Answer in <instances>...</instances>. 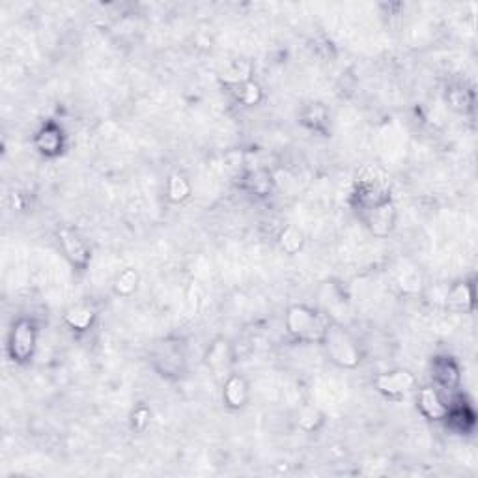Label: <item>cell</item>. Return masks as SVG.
Segmentation results:
<instances>
[{
    "label": "cell",
    "instance_id": "ac0fdd59",
    "mask_svg": "<svg viewBox=\"0 0 478 478\" xmlns=\"http://www.w3.org/2000/svg\"><path fill=\"white\" fill-rule=\"evenodd\" d=\"M249 185L256 194H268L271 191V185H273V180H271V174L266 171H256L252 172L249 176Z\"/></svg>",
    "mask_w": 478,
    "mask_h": 478
},
{
    "label": "cell",
    "instance_id": "2e32d148",
    "mask_svg": "<svg viewBox=\"0 0 478 478\" xmlns=\"http://www.w3.org/2000/svg\"><path fill=\"white\" fill-rule=\"evenodd\" d=\"M191 194V183L182 174H172L168 180V196L174 202H183Z\"/></svg>",
    "mask_w": 478,
    "mask_h": 478
},
{
    "label": "cell",
    "instance_id": "8fae6325",
    "mask_svg": "<svg viewBox=\"0 0 478 478\" xmlns=\"http://www.w3.org/2000/svg\"><path fill=\"white\" fill-rule=\"evenodd\" d=\"M205 358H208V365H210L213 370H222V368H226V365L230 363V347H228V342L217 340L215 344H211Z\"/></svg>",
    "mask_w": 478,
    "mask_h": 478
},
{
    "label": "cell",
    "instance_id": "4fadbf2b",
    "mask_svg": "<svg viewBox=\"0 0 478 478\" xmlns=\"http://www.w3.org/2000/svg\"><path fill=\"white\" fill-rule=\"evenodd\" d=\"M66 321L71 329L85 331L88 329L94 321V310L86 307H75L71 308L68 314H66Z\"/></svg>",
    "mask_w": 478,
    "mask_h": 478
},
{
    "label": "cell",
    "instance_id": "52a82bcc",
    "mask_svg": "<svg viewBox=\"0 0 478 478\" xmlns=\"http://www.w3.org/2000/svg\"><path fill=\"white\" fill-rule=\"evenodd\" d=\"M58 238H60L64 252L71 260V263L77 266V268H85L86 263H88V258H90V252H88L86 245L82 243V239H79V236L71 232V230H62V232L58 233Z\"/></svg>",
    "mask_w": 478,
    "mask_h": 478
},
{
    "label": "cell",
    "instance_id": "d6986e66",
    "mask_svg": "<svg viewBox=\"0 0 478 478\" xmlns=\"http://www.w3.org/2000/svg\"><path fill=\"white\" fill-rule=\"evenodd\" d=\"M321 422V415H319L318 410L314 407H308V410L303 411L301 419H299V424H301L305 430H314Z\"/></svg>",
    "mask_w": 478,
    "mask_h": 478
},
{
    "label": "cell",
    "instance_id": "7a4b0ae2",
    "mask_svg": "<svg viewBox=\"0 0 478 478\" xmlns=\"http://www.w3.org/2000/svg\"><path fill=\"white\" fill-rule=\"evenodd\" d=\"M321 344H325L329 357L335 361L336 365L344 366V368H355L361 363L358 346L342 327L329 325Z\"/></svg>",
    "mask_w": 478,
    "mask_h": 478
},
{
    "label": "cell",
    "instance_id": "3957f363",
    "mask_svg": "<svg viewBox=\"0 0 478 478\" xmlns=\"http://www.w3.org/2000/svg\"><path fill=\"white\" fill-rule=\"evenodd\" d=\"M36 342V325L30 319H19L17 324L13 325L12 336H10V355L13 361L24 363L34 355Z\"/></svg>",
    "mask_w": 478,
    "mask_h": 478
},
{
    "label": "cell",
    "instance_id": "277c9868",
    "mask_svg": "<svg viewBox=\"0 0 478 478\" xmlns=\"http://www.w3.org/2000/svg\"><path fill=\"white\" fill-rule=\"evenodd\" d=\"M379 393H383L389 398H400L411 393L417 385L415 376L410 370H393L383 372L374 379Z\"/></svg>",
    "mask_w": 478,
    "mask_h": 478
},
{
    "label": "cell",
    "instance_id": "8992f818",
    "mask_svg": "<svg viewBox=\"0 0 478 478\" xmlns=\"http://www.w3.org/2000/svg\"><path fill=\"white\" fill-rule=\"evenodd\" d=\"M394 221H396V211H394V205L391 204V200L374 205L368 211V224H370V230L376 236H387L393 230Z\"/></svg>",
    "mask_w": 478,
    "mask_h": 478
},
{
    "label": "cell",
    "instance_id": "5bb4252c",
    "mask_svg": "<svg viewBox=\"0 0 478 478\" xmlns=\"http://www.w3.org/2000/svg\"><path fill=\"white\" fill-rule=\"evenodd\" d=\"M138 284V275L135 269H124L122 273L116 277V282H114V290L120 296H131L133 291L137 290Z\"/></svg>",
    "mask_w": 478,
    "mask_h": 478
},
{
    "label": "cell",
    "instance_id": "5b68a950",
    "mask_svg": "<svg viewBox=\"0 0 478 478\" xmlns=\"http://www.w3.org/2000/svg\"><path fill=\"white\" fill-rule=\"evenodd\" d=\"M419 410L430 421H443L450 415V407L435 387H422L419 391Z\"/></svg>",
    "mask_w": 478,
    "mask_h": 478
},
{
    "label": "cell",
    "instance_id": "7c38bea8",
    "mask_svg": "<svg viewBox=\"0 0 478 478\" xmlns=\"http://www.w3.org/2000/svg\"><path fill=\"white\" fill-rule=\"evenodd\" d=\"M433 372H435V379H437L443 387H454L456 383H458V377H460L458 376V368H456L454 363L449 361V358L435 363Z\"/></svg>",
    "mask_w": 478,
    "mask_h": 478
},
{
    "label": "cell",
    "instance_id": "6da1fadb",
    "mask_svg": "<svg viewBox=\"0 0 478 478\" xmlns=\"http://www.w3.org/2000/svg\"><path fill=\"white\" fill-rule=\"evenodd\" d=\"M329 319L324 314L308 308L305 305H296L286 314V327L291 336L305 342H324V336L329 329Z\"/></svg>",
    "mask_w": 478,
    "mask_h": 478
},
{
    "label": "cell",
    "instance_id": "9a60e30c",
    "mask_svg": "<svg viewBox=\"0 0 478 478\" xmlns=\"http://www.w3.org/2000/svg\"><path fill=\"white\" fill-rule=\"evenodd\" d=\"M303 233L297 230L296 226H286L280 233V247L284 249V252L288 254H296V252L301 251L303 247Z\"/></svg>",
    "mask_w": 478,
    "mask_h": 478
},
{
    "label": "cell",
    "instance_id": "ba28073f",
    "mask_svg": "<svg viewBox=\"0 0 478 478\" xmlns=\"http://www.w3.org/2000/svg\"><path fill=\"white\" fill-rule=\"evenodd\" d=\"M222 398L230 407H243L249 398V385L241 376H230L224 383V391H222Z\"/></svg>",
    "mask_w": 478,
    "mask_h": 478
},
{
    "label": "cell",
    "instance_id": "9c48e42d",
    "mask_svg": "<svg viewBox=\"0 0 478 478\" xmlns=\"http://www.w3.org/2000/svg\"><path fill=\"white\" fill-rule=\"evenodd\" d=\"M36 144L41 154L57 155L58 152H62V133L55 126H45L36 138Z\"/></svg>",
    "mask_w": 478,
    "mask_h": 478
},
{
    "label": "cell",
    "instance_id": "30bf717a",
    "mask_svg": "<svg viewBox=\"0 0 478 478\" xmlns=\"http://www.w3.org/2000/svg\"><path fill=\"white\" fill-rule=\"evenodd\" d=\"M472 303H475V288L467 282L454 286L447 296V305L458 310H471Z\"/></svg>",
    "mask_w": 478,
    "mask_h": 478
},
{
    "label": "cell",
    "instance_id": "e0dca14e",
    "mask_svg": "<svg viewBox=\"0 0 478 478\" xmlns=\"http://www.w3.org/2000/svg\"><path fill=\"white\" fill-rule=\"evenodd\" d=\"M236 88H238V99L243 103V105H256V103L262 99V90H260V86H258L256 82H252V80H247V82L238 85Z\"/></svg>",
    "mask_w": 478,
    "mask_h": 478
}]
</instances>
